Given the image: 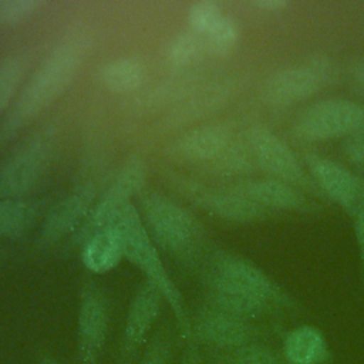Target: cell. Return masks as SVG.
I'll list each match as a JSON object with an SVG mask.
<instances>
[{
    "mask_svg": "<svg viewBox=\"0 0 364 364\" xmlns=\"http://www.w3.org/2000/svg\"><path fill=\"white\" fill-rule=\"evenodd\" d=\"M200 277L206 304L253 321L274 309H294L296 303L253 262L228 252L203 259Z\"/></svg>",
    "mask_w": 364,
    "mask_h": 364,
    "instance_id": "obj_1",
    "label": "cell"
},
{
    "mask_svg": "<svg viewBox=\"0 0 364 364\" xmlns=\"http://www.w3.org/2000/svg\"><path fill=\"white\" fill-rule=\"evenodd\" d=\"M87 47L85 40L70 38L58 44L44 58L23 87L10 115L4 121L3 136L20 129L65 91L85 58Z\"/></svg>",
    "mask_w": 364,
    "mask_h": 364,
    "instance_id": "obj_2",
    "label": "cell"
},
{
    "mask_svg": "<svg viewBox=\"0 0 364 364\" xmlns=\"http://www.w3.org/2000/svg\"><path fill=\"white\" fill-rule=\"evenodd\" d=\"M117 223L122 233L124 257H127L144 273L146 283L159 291L179 324L183 341L189 340L191 317L188 314L182 293L169 276L148 230L142 223L139 212L132 203H129Z\"/></svg>",
    "mask_w": 364,
    "mask_h": 364,
    "instance_id": "obj_3",
    "label": "cell"
},
{
    "mask_svg": "<svg viewBox=\"0 0 364 364\" xmlns=\"http://www.w3.org/2000/svg\"><path fill=\"white\" fill-rule=\"evenodd\" d=\"M142 209L155 242L161 247L185 266L193 267L203 263V228L191 212L154 192L144 198Z\"/></svg>",
    "mask_w": 364,
    "mask_h": 364,
    "instance_id": "obj_4",
    "label": "cell"
},
{
    "mask_svg": "<svg viewBox=\"0 0 364 364\" xmlns=\"http://www.w3.org/2000/svg\"><path fill=\"white\" fill-rule=\"evenodd\" d=\"M243 139L253 162L264 172L274 176V179L323 196L293 149L274 132L266 127L255 125L246 131Z\"/></svg>",
    "mask_w": 364,
    "mask_h": 364,
    "instance_id": "obj_5",
    "label": "cell"
},
{
    "mask_svg": "<svg viewBox=\"0 0 364 364\" xmlns=\"http://www.w3.org/2000/svg\"><path fill=\"white\" fill-rule=\"evenodd\" d=\"M109 303L94 282L82 284L77 314L75 364H98L109 333Z\"/></svg>",
    "mask_w": 364,
    "mask_h": 364,
    "instance_id": "obj_6",
    "label": "cell"
},
{
    "mask_svg": "<svg viewBox=\"0 0 364 364\" xmlns=\"http://www.w3.org/2000/svg\"><path fill=\"white\" fill-rule=\"evenodd\" d=\"M331 77V65L323 58H310L272 73L263 82L260 95L273 107H286L307 100L323 88Z\"/></svg>",
    "mask_w": 364,
    "mask_h": 364,
    "instance_id": "obj_7",
    "label": "cell"
},
{
    "mask_svg": "<svg viewBox=\"0 0 364 364\" xmlns=\"http://www.w3.org/2000/svg\"><path fill=\"white\" fill-rule=\"evenodd\" d=\"M263 333L253 321L232 316L205 303L191 317V338L202 350L228 351L262 340Z\"/></svg>",
    "mask_w": 364,
    "mask_h": 364,
    "instance_id": "obj_8",
    "label": "cell"
},
{
    "mask_svg": "<svg viewBox=\"0 0 364 364\" xmlns=\"http://www.w3.org/2000/svg\"><path fill=\"white\" fill-rule=\"evenodd\" d=\"M364 125V105L351 100L330 98L310 105L296 121V134L306 141H324Z\"/></svg>",
    "mask_w": 364,
    "mask_h": 364,
    "instance_id": "obj_9",
    "label": "cell"
},
{
    "mask_svg": "<svg viewBox=\"0 0 364 364\" xmlns=\"http://www.w3.org/2000/svg\"><path fill=\"white\" fill-rule=\"evenodd\" d=\"M53 146L54 136L43 131L16 151L0 168V198L20 199L30 192L47 169Z\"/></svg>",
    "mask_w": 364,
    "mask_h": 364,
    "instance_id": "obj_10",
    "label": "cell"
},
{
    "mask_svg": "<svg viewBox=\"0 0 364 364\" xmlns=\"http://www.w3.org/2000/svg\"><path fill=\"white\" fill-rule=\"evenodd\" d=\"M162 296L149 283L144 282L134 293L128 306L118 348V364H134L152 336L158 320Z\"/></svg>",
    "mask_w": 364,
    "mask_h": 364,
    "instance_id": "obj_11",
    "label": "cell"
},
{
    "mask_svg": "<svg viewBox=\"0 0 364 364\" xmlns=\"http://www.w3.org/2000/svg\"><path fill=\"white\" fill-rule=\"evenodd\" d=\"M142 181V162L134 158L129 159L95 205V209L90 215V219L87 220V225L82 229L84 236L88 239L95 232L115 225L122 212L125 210V208L131 203L129 198L134 195V192H136Z\"/></svg>",
    "mask_w": 364,
    "mask_h": 364,
    "instance_id": "obj_12",
    "label": "cell"
},
{
    "mask_svg": "<svg viewBox=\"0 0 364 364\" xmlns=\"http://www.w3.org/2000/svg\"><path fill=\"white\" fill-rule=\"evenodd\" d=\"M309 175L320 189L321 195L340 205L347 213L353 215L360 205L361 182L343 165L316 155H304Z\"/></svg>",
    "mask_w": 364,
    "mask_h": 364,
    "instance_id": "obj_13",
    "label": "cell"
},
{
    "mask_svg": "<svg viewBox=\"0 0 364 364\" xmlns=\"http://www.w3.org/2000/svg\"><path fill=\"white\" fill-rule=\"evenodd\" d=\"M185 183L186 195L206 212L232 222H253L270 213L269 209L252 202L232 186L208 188L202 185Z\"/></svg>",
    "mask_w": 364,
    "mask_h": 364,
    "instance_id": "obj_14",
    "label": "cell"
},
{
    "mask_svg": "<svg viewBox=\"0 0 364 364\" xmlns=\"http://www.w3.org/2000/svg\"><path fill=\"white\" fill-rule=\"evenodd\" d=\"M235 191L266 209H283L296 212H309L313 205L293 185L270 178L249 179L232 185Z\"/></svg>",
    "mask_w": 364,
    "mask_h": 364,
    "instance_id": "obj_15",
    "label": "cell"
},
{
    "mask_svg": "<svg viewBox=\"0 0 364 364\" xmlns=\"http://www.w3.org/2000/svg\"><path fill=\"white\" fill-rule=\"evenodd\" d=\"M235 142L228 125L210 124L192 129L182 135L173 151L178 156L191 162H216Z\"/></svg>",
    "mask_w": 364,
    "mask_h": 364,
    "instance_id": "obj_16",
    "label": "cell"
},
{
    "mask_svg": "<svg viewBox=\"0 0 364 364\" xmlns=\"http://www.w3.org/2000/svg\"><path fill=\"white\" fill-rule=\"evenodd\" d=\"M280 351L286 364H327L331 360L326 336L311 324L297 326L287 331Z\"/></svg>",
    "mask_w": 364,
    "mask_h": 364,
    "instance_id": "obj_17",
    "label": "cell"
},
{
    "mask_svg": "<svg viewBox=\"0 0 364 364\" xmlns=\"http://www.w3.org/2000/svg\"><path fill=\"white\" fill-rule=\"evenodd\" d=\"M124 257L122 233L118 223L91 235L82 247V263L91 273L112 270Z\"/></svg>",
    "mask_w": 364,
    "mask_h": 364,
    "instance_id": "obj_18",
    "label": "cell"
},
{
    "mask_svg": "<svg viewBox=\"0 0 364 364\" xmlns=\"http://www.w3.org/2000/svg\"><path fill=\"white\" fill-rule=\"evenodd\" d=\"M94 192L95 188L88 183L82 188H78L73 195L55 205L43 225L41 242L51 245L67 232H70L75 226L78 219H81L85 213V209L90 205Z\"/></svg>",
    "mask_w": 364,
    "mask_h": 364,
    "instance_id": "obj_19",
    "label": "cell"
},
{
    "mask_svg": "<svg viewBox=\"0 0 364 364\" xmlns=\"http://www.w3.org/2000/svg\"><path fill=\"white\" fill-rule=\"evenodd\" d=\"M38 216V202L0 198V239L23 236L37 223Z\"/></svg>",
    "mask_w": 364,
    "mask_h": 364,
    "instance_id": "obj_20",
    "label": "cell"
},
{
    "mask_svg": "<svg viewBox=\"0 0 364 364\" xmlns=\"http://www.w3.org/2000/svg\"><path fill=\"white\" fill-rule=\"evenodd\" d=\"M206 364H286L282 351L257 340L228 351L202 350Z\"/></svg>",
    "mask_w": 364,
    "mask_h": 364,
    "instance_id": "obj_21",
    "label": "cell"
},
{
    "mask_svg": "<svg viewBox=\"0 0 364 364\" xmlns=\"http://www.w3.org/2000/svg\"><path fill=\"white\" fill-rule=\"evenodd\" d=\"M145 74V65L138 58L119 57L101 67L100 80L108 90L128 92L142 84Z\"/></svg>",
    "mask_w": 364,
    "mask_h": 364,
    "instance_id": "obj_22",
    "label": "cell"
},
{
    "mask_svg": "<svg viewBox=\"0 0 364 364\" xmlns=\"http://www.w3.org/2000/svg\"><path fill=\"white\" fill-rule=\"evenodd\" d=\"M30 57L23 53L6 57L0 61V114L16 95L27 74Z\"/></svg>",
    "mask_w": 364,
    "mask_h": 364,
    "instance_id": "obj_23",
    "label": "cell"
},
{
    "mask_svg": "<svg viewBox=\"0 0 364 364\" xmlns=\"http://www.w3.org/2000/svg\"><path fill=\"white\" fill-rule=\"evenodd\" d=\"M208 51V46L200 34L193 30L178 34L168 47V60L178 67L189 65L198 61Z\"/></svg>",
    "mask_w": 364,
    "mask_h": 364,
    "instance_id": "obj_24",
    "label": "cell"
},
{
    "mask_svg": "<svg viewBox=\"0 0 364 364\" xmlns=\"http://www.w3.org/2000/svg\"><path fill=\"white\" fill-rule=\"evenodd\" d=\"M173 337L168 327H159L149 337L134 364H172Z\"/></svg>",
    "mask_w": 364,
    "mask_h": 364,
    "instance_id": "obj_25",
    "label": "cell"
},
{
    "mask_svg": "<svg viewBox=\"0 0 364 364\" xmlns=\"http://www.w3.org/2000/svg\"><path fill=\"white\" fill-rule=\"evenodd\" d=\"M223 11L216 3L203 0L192 4L188 13V20L191 24V30L196 31L203 37L223 18Z\"/></svg>",
    "mask_w": 364,
    "mask_h": 364,
    "instance_id": "obj_26",
    "label": "cell"
},
{
    "mask_svg": "<svg viewBox=\"0 0 364 364\" xmlns=\"http://www.w3.org/2000/svg\"><path fill=\"white\" fill-rule=\"evenodd\" d=\"M41 6L37 0H0V26H16L28 20Z\"/></svg>",
    "mask_w": 364,
    "mask_h": 364,
    "instance_id": "obj_27",
    "label": "cell"
},
{
    "mask_svg": "<svg viewBox=\"0 0 364 364\" xmlns=\"http://www.w3.org/2000/svg\"><path fill=\"white\" fill-rule=\"evenodd\" d=\"M343 151L351 162H364V125L347 135Z\"/></svg>",
    "mask_w": 364,
    "mask_h": 364,
    "instance_id": "obj_28",
    "label": "cell"
},
{
    "mask_svg": "<svg viewBox=\"0 0 364 364\" xmlns=\"http://www.w3.org/2000/svg\"><path fill=\"white\" fill-rule=\"evenodd\" d=\"M353 223H354V235L358 246V255H360V272H361V280L364 283V206L360 203L353 213Z\"/></svg>",
    "mask_w": 364,
    "mask_h": 364,
    "instance_id": "obj_29",
    "label": "cell"
},
{
    "mask_svg": "<svg viewBox=\"0 0 364 364\" xmlns=\"http://www.w3.org/2000/svg\"><path fill=\"white\" fill-rule=\"evenodd\" d=\"M179 364H206L202 348L193 340L185 341Z\"/></svg>",
    "mask_w": 364,
    "mask_h": 364,
    "instance_id": "obj_30",
    "label": "cell"
},
{
    "mask_svg": "<svg viewBox=\"0 0 364 364\" xmlns=\"http://www.w3.org/2000/svg\"><path fill=\"white\" fill-rule=\"evenodd\" d=\"M255 4L259 9L267 10V11H279L287 7V1H283V0H257L255 1Z\"/></svg>",
    "mask_w": 364,
    "mask_h": 364,
    "instance_id": "obj_31",
    "label": "cell"
},
{
    "mask_svg": "<svg viewBox=\"0 0 364 364\" xmlns=\"http://www.w3.org/2000/svg\"><path fill=\"white\" fill-rule=\"evenodd\" d=\"M34 364H61L51 353L48 351H38L36 353Z\"/></svg>",
    "mask_w": 364,
    "mask_h": 364,
    "instance_id": "obj_32",
    "label": "cell"
},
{
    "mask_svg": "<svg viewBox=\"0 0 364 364\" xmlns=\"http://www.w3.org/2000/svg\"><path fill=\"white\" fill-rule=\"evenodd\" d=\"M354 81L358 84L360 88L364 90V58L357 64L354 70Z\"/></svg>",
    "mask_w": 364,
    "mask_h": 364,
    "instance_id": "obj_33",
    "label": "cell"
},
{
    "mask_svg": "<svg viewBox=\"0 0 364 364\" xmlns=\"http://www.w3.org/2000/svg\"><path fill=\"white\" fill-rule=\"evenodd\" d=\"M360 203L364 206V183H361V192H360Z\"/></svg>",
    "mask_w": 364,
    "mask_h": 364,
    "instance_id": "obj_34",
    "label": "cell"
}]
</instances>
